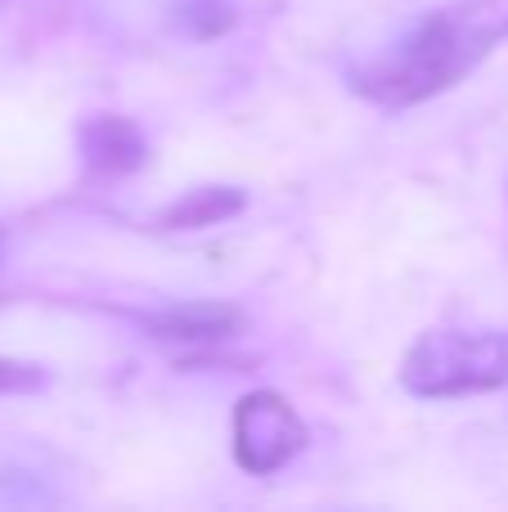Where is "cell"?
Listing matches in <instances>:
<instances>
[{
	"instance_id": "277c9868",
	"label": "cell",
	"mask_w": 508,
	"mask_h": 512,
	"mask_svg": "<svg viewBox=\"0 0 508 512\" xmlns=\"http://www.w3.org/2000/svg\"><path fill=\"white\" fill-rule=\"evenodd\" d=\"M149 337L158 342H180V346H212L225 342L243 328V315L234 306H212V301H189V306H171L144 319Z\"/></svg>"
},
{
	"instance_id": "3957f363",
	"label": "cell",
	"mask_w": 508,
	"mask_h": 512,
	"mask_svg": "<svg viewBox=\"0 0 508 512\" xmlns=\"http://www.w3.org/2000/svg\"><path fill=\"white\" fill-rule=\"evenodd\" d=\"M306 441L311 432H306L302 414L279 391H248L234 405V463L252 477L288 468L306 450Z\"/></svg>"
},
{
	"instance_id": "52a82bcc",
	"label": "cell",
	"mask_w": 508,
	"mask_h": 512,
	"mask_svg": "<svg viewBox=\"0 0 508 512\" xmlns=\"http://www.w3.org/2000/svg\"><path fill=\"white\" fill-rule=\"evenodd\" d=\"M45 387V369L32 360H9L0 355V396H27V391Z\"/></svg>"
},
{
	"instance_id": "5b68a950",
	"label": "cell",
	"mask_w": 508,
	"mask_h": 512,
	"mask_svg": "<svg viewBox=\"0 0 508 512\" xmlns=\"http://www.w3.org/2000/svg\"><path fill=\"white\" fill-rule=\"evenodd\" d=\"M81 144H86L90 167H99V171H135L144 162V153H149L144 149V135L131 122H122V117L90 122L81 131Z\"/></svg>"
},
{
	"instance_id": "8992f818",
	"label": "cell",
	"mask_w": 508,
	"mask_h": 512,
	"mask_svg": "<svg viewBox=\"0 0 508 512\" xmlns=\"http://www.w3.org/2000/svg\"><path fill=\"white\" fill-rule=\"evenodd\" d=\"M234 212H243V194L239 189H189L180 203H171L167 212L158 216V225H167V230H207V225H221L230 221Z\"/></svg>"
},
{
	"instance_id": "6da1fadb",
	"label": "cell",
	"mask_w": 508,
	"mask_h": 512,
	"mask_svg": "<svg viewBox=\"0 0 508 512\" xmlns=\"http://www.w3.org/2000/svg\"><path fill=\"white\" fill-rule=\"evenodd\" d=\"M508 41V0H450L351 68V90L378 108H414L477 72Z\"/></svg>"
},
{
	"instance_id": "7a4b0ae2",
	"label": "cell",
	"mask_w": 508,
	"mask_h": 512,
	"mask_svg": "<svg viewBox=\"0 0 508 512\" xmlns=\"http://www.w3.org/2000/svg\"><path fill=\"white\" fill-rule=\"evenodd\" d=\"M401 387L419 400H464L508 387V328H432L405 351Z\"/></svg>"
}]
</instances>
